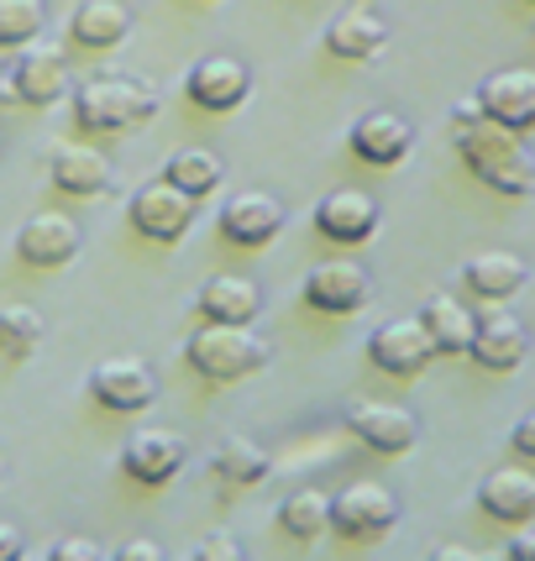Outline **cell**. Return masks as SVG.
<instances>
[{
	"mask_svg": "<svg viewBox=\"0 0 535 561\" xmlns=\"http://www.w3.org/2000/svg\"><path fill=\"white\" fill-rule=\"evenodd\" d=\"M452 137H457L463 163L483 179L488 190H499V195H510V199L535 195V158L525 152L520 131L488 122L478 100H463V105L452 111Z\"/></svg>",
	"mask_w": 535,
	"mask_h": 561,
	"instance_id": "cell-1",
	"label": "cell"
},
{
	"mask_svg": "<svg viewBox=\"0 0 535 561\" xmlns=\"http://www.w3.org/2000/svg\"><path fill=\"white\" fill-rule=\"evenodd\" d=\"M158 116V90L137 73H95L73 90V126L84 137H126Z\"/></svg>",
	"mask_w": 535,
	"mask_h": 561,
	"instance_id": "cell-2",
	"label": "cell"
},
{
	"mask_svg": "<svg viewBox=\"0 0 535 561\" xmlns=\"http://www.w3.org/2000/svg\"><path fill=\"white\" fill-rule=\"evenodd\" d=\"M184 357H190V367H195L205 383H242L252 373H263L268 357H273V346H268V336H258L252 325L205 320L195 336H190Z\"/></svg>",
	"mask_w": 535,
	"mask_h": 561,
	"instance_id": "cell-3",
	"label": "cell"
},
{
	"mask_svg": "<svg viewBox=\"0 0 535 561\" xmlns=\"http://www.w3.org/2000/svg\"><path fill=\"white\" fill-rule=\"evenodd\" d=\"M195 205L200 199L190 195V190H179L173 179H152V184H143V190L132 195L126 216H132V226L143 231L147 242L173 247V242H184V231L195 226Z\"/></svg>",
	"mask_w": 535,
	"mask_h": 561,
	"instance_id": "cell-4",
	"label": "cell"
},
{
	"mask_svg": "<svg viewBox=\"0 0 535 561\" xmlns=\"http://www.w3.org/2000/svg\"><path fill=\"white\" fill-rule=\"evenodd\" d=\"M399 525V499H394L384 483H346V489L331 499V530L341 540H384Z\"/></svg>",
	"mask_w": 535,
	"mask_h": 561,
	"instance_id": "cell-5",
	"label": "cell"
},
{
	"mask_svg": "<svg viewBox=\"0 0 535 561\" xmlns=\"http://www.w3.org/2000/svg\"><path fill=\"white\" fill-rule=\"evenodd\" d=\"M367 357L378 373H389V378H420L431 357H441L436 342H431V331H425V320L410 316V320H384L373 336H367Z\"/></svg>",
	"mask_w": 535,
	"mask_h": 561,
	"instance_id": "cell-6",
	"label": "cell"
},
{
	"mask_svg": "<svg viewBox=\"0 0 535 561\" xmlns=\"http://www.w3.org/2000/svg\"><path fill=\"white\" fill-rule=\"evenodd\" d=\"M341 425L363 440L367 451H378V457H405L414 440H420V425H414L410 410L384 404V399H352L341 410Z\"/></svg>",
	"mask_w": 535,
	"mask_h": 561,
	"instance_id": "cell-7",
	"label": "cell"
},
{
	"mask_svg": "<svg viewBox=\"0 0 535 561\" xmlns=\"http://www.w3.org/2000/svg\"><path fill=\"white\" fill-rule=\"evenodd\" d=\"M90 399L111 415H143L158 399V378H152V367L143 357H105L90 373Z\"/></svg>",
	"mask_w": 535,
	"mask_h": 561,
	"instance_id": "cell-8",
	"label": "cell"
},
{
	"mask_svg": "<svg viewBox=\"0 0 535 561\" xmlns=\"http://www.w3.org/2000/svg\"><path fill=\"white\" fill-rule=\"evenodd\" d=\"M305 305L320 310V316H357L367 305V294H373V278H367L363 263H352V257H331V263H320V268L305 273Z\"/></svg>",
	"mask_w": 535,
	"mask_h": 561,
	"instance_id": "cell-9",
	"label": "cell"
},
{
	"mask_svg": "<svg viewBox=\"0 0 535 561\" xmlns=\"http://www.w3.org/2000/svg\"><path fill=\"white\" fill-rule=\"evenodd\" d=\"M184 462H190V440L179 436V431H163V425L137 431V436L122 446V472L126 478H137L143 489H163V483H173Z\"/></svg>",
	"mask_w": 535,
	"mask_h": 561,
	"instance_id": "cell-10",
	"label": "cell"
},
{
	"mask_svg": "<svg viewBox=\"0 0 535 561\" xmlns=\"http://www.w3.org/2000/svg\"><path fill=\"white\" fill-rule=\"evenodd\" d=\"M184 95L195 100L205 116H226L252 95V69L242 58H200L195 69L184 73Z\"/></svg>",
	"mask_w": 535,
	"mask_h": 561,
	"instance_id": "cell-11",
	"label": "cell"
},
{
	"mask_svg": "<svg viewBox=\"0 0 535 561\" xmlns=\"http://www.w3.org/2000/svg\"><path fill=\"white\" fill-rule=\"evenodd\" d=\"M216 226L231 247L258 252V247H268L278 231H284V205H278L273 195H263V190H242V195H231L226 205H220Z\"/></svg>",
	"mask_w": 535,
	"mask_h": 561,
	"instance_id": "cell-12",
	"label": "cell"
},
{
	"mask_svg": "<svg viewBox=\"0 0 535 561\" xmlns=\"http://www.w3.org/2000/svg\"><path fill=\"white\" fill-rule=\"evenodd\" d=\"M316 231L337 247H363L378 237V205L363 190H331L316 205Z\"/></svg>",
	"mask_w": 535,
	"mask_h": 561,
	"instance_id": "cell-13",
	"label": "cell"
},
{
	"mask_svg": "<svg viewBox=\"0 0 535 561\" xmlns=\"http://www.w3.org/2000/svg\"><path fill=\"white\" fill-rule=\"evenodd\" d=\"M478 105H483L488 122L510 126V131H531L535 126V73L531 69H499L488 73L483 84H478Z\"/></svg>",
	"mask_w": 535,
	"mask_h": 561,
	"instance_id": "cell-14",
	"label": "cell"
},
{
	"mask_svg": "<svg viewBox=\"0 0 535 561\" xmlns=\"http://www.w3.org/2000/svg\"><path fill=\"white\" fill-rule=\"evenodd\" d=\"M16 257L26 268H64V263L79 257V226L69 216H58V210H37L16 231Z\"/></svg>",
	"mask_w": 535,
	"mask_h": 561,
	"instance_id": "cell-15",
	"label": "cell"
},
{
	"mask_svg": "<svg viewBox=\"0 0 535 561\" xmlns=\"http://www.w3.org/2000/svg\"><path fill=\"white\" fill-rule=\"evenodd\" d=\"M352 152L373 163V169H394V163H405L414 147V126L399 116V111H367L352 122Z\"/></svg>",
	"mask_w": 535,
	"mask_h": 561,
	"instance_id": "cell-16",
	"label": "cell"
},
{
	"mask_svg": "<svg viewBox=\"0 0 535 561\" xmlns=\"http://www.w3.org/2000/svg\"><path fill=\"white\" fill-rule=\"evenodd\" d=\"M48 179L58 184V190H64V195H73V199H100L105 190H111L116 169H111V158H105L100 147H90V142H64V147H53Z\"/></svg>",
	"mask_w": 535,
	"mask_h": 561,
	"instance_id": "cell-17",
	"label": "cell"
},
{
	"mask_svg": "<svg viewBox=\"0 0 535 561\" xmlns=\"http://www.w3.org/2000/svg\"><path fill=\"white\" fill-rule=\"evenodd\" d=\"M478 510L499 525H531L535 519V472L531 467H493L483 483H478Z\"/></svg>",
	"mask_w": 535,
	"mask_h": 561,
	"instance_id": "cell-18",
	"label": "cell"
},
{
	"mask_svg": "<svg viewBox=\"0 0 535 561\" xmlns=\"http://www.w3.org/2000/svg\"><path fill=\"white\" fill-rule=\"evenodd\" d=\"M525 352H531V336H525V325L510 310H483L478 316V336H473L467 357L483 367V373H514V367L525 363Z\"/></svg>",
	"mask_w": 535,
	"mask_h": 561,
	"instance_id": "cell-19",
	"label": "cell"
},
{
	"mask_svg": "<svg viewBox=\"0 0 535 561\" xmlns=\"http://www.w3.org/2000/svg\"><path fill=\"white\" fill-rule=\"evenodd\" d=\"M11 95L22 105H53V100L69 95V64L58 48H26L16 64H11Z\"/></svg>",
	"mask_w": 535,
	"mask_h": 561,
	"instance_id": "cell-20",
	"label": "cell"
},
{
	"mask_svg": "<svg viewBox=\"0 0 535 561\" xmlns=\"http://www.w3.org/2000/svg\"><path fill=\"white\" fill-rule=\"evenodd\" d=\"M132 32V11L122 0H79L69 16V43L73 48H90V53H111L126 43Z\"/></svg>",
	"mask_w": 535,
	"mask_h": 561,
	"instance_id": "cell-21",
	"label": "cell"
},
{
	"mask_svg": "<svg viewBox=\"0 0 535 561\" xmlns=\"http://www.w3.org/2000/svg\"><path fill=\"white\" fill-rule=\"evenodd\" d=\"M525 278H531L525 257H514V252H499V247H488V252H473V257L463 263L467 294H478V299H488V305H504L510 294L525 289Z\"/></svg>",
	"mask_w": 535,
	"mask_h": 561,
	"instance_id": "cell-22",
	"label": "cell"
},
{
	"mask_svg": "<svg viewBox=\"0 0 535 561\" xmlns=\"http://www.w3.org/2000/svg\"><path fill=\"white\" fill-rule=\"evenodd\" d=\"M258 305H263V294H258V284L247 273H216V278H205V289L195 299L200 316L220 320V325H252Z\"/></svg>",
	"mask_w": 535,
	"mask_h": 561,
	"instance_id": "cell-23",
	"label": "cell"
},
{
	"mask_svg": "<svg viewBox=\"0 0 535 561\" xmlns=\"http://www.w3.org/2000/svg\"><path fill=\"white\" fill-rule=\"evenodd\" d=\"M420 320L431 331L441 357H467L473 352V336H478V310H467L457 294H431L420 305Z\"/></svg>",
	"mask_w": 535,
	"mask_h": 561,
	"instance_id": "cell-24",
	"label": "cell"
},
{
	"mask_svg": "<svg viewBox=\"0 0 535 561\" xmlns=\"http://www.w3.org/2000/svg\"><path fill=\"white\" fill-rule=\"evenodd\" d=\"M384 43H389V22L373 16V11H341L337 22L326 26V53H331V58H346V64L378 58Z\"/></svg>",
	"mask_w": 535,
	"mask_h": 561,
	"instance_id": "cell-25",
	"label": "cell"
},
{
	"mask_svg": "<svg viewBox=\"0 0 535 561\" xmlns=\"http://www.w3.org/2000/svg\"><path fill=\"white\" fill-rule=\"evenodd\" d=\"M268 467H273V457L247 436H226L210 457V472L226 489H258V483H268Z\"/></svg>",
	"mask_w": 535,
	"mask_h": 561,
	"instance_id": "cell-26",
	"label": "cell"
},
{
	"mask_svg": "<svg viewBox=\"0 0 535 561\" xmlns=\"http://www.w3.org/2000/svg\"><path fill=\"white\" fill-rule=\"evenodd\" d=\"M220 158L210 152V147H179L169 163H163V179H173L179 190H190L195 199H205V195H216L220 190Z\"/></svg>",
	"mask_w": 535,
	"mask_h": 561,
	"instance_id": "cell-27",
	"label": "cell"
},
{
	"mask_svg": "<svg viewBox=\"0 0 535 561\" xmlns=\"http://www.w3.org/2000/svg\"><path fill=\"white\" fill-rule=\"evenodd\" d=\"M278 525H284V536L294 540H316L331 530V499L320 489H294L284 504H278Z\"/></svg>",
	"mask_w": 535,
	"mask_h": 561,
	"instance_id": "cell-28",
	"label": "cell"
},
{
	"mask_svg": "<svg viewBox=\"0 0 535 561\" xmlns=\"http://www.w3.org/2000/svg\"><path fill=\"white\" fill-rule=\"evenodd\" d=\"M43 316L32 310V305H5L0 310V357L5 363H26L32 352H37V342H43Z\"/></svg>",
	"mask_w": 535,
	"mask_h": 561,
	"instance_id": "cell-29",
	"label": "cell"
},
{
	"mask_svg": "<svg viewBox=\"0 0 535 561\" xmlns=\"http://www.w3.org/2000/svg\"><path fill=\"white\" fill-rule=\"evenodd\" d=\"M43 22V0H0V48H26Z\"/></svg>",
	"mask_w": 535,
	"mask_h": 561,
	"instance_id": "cell-30",
	"label": "cell"
},
{
	"mask_svg": "<svg viewBox=\"0 0 535 561\" xmlns=\"http://www.w3.org/2000/svg\"><path fill=\"white\" fill-rule=\"evenodd\" d=\"M216 557L220 561H237V557H242V546H237L231 536H205L195 551H190V561H216Z\"/></svg>",
	"mask_w": 535,
	"mask_h": 561,
	"instance_id": "cell-31",
	"label": "cell"
},
{
	"mask_svg": "<svg viewBox=\"0 0 535 561\" xmlns=\"http://www.w3.org/2000/svg\"><path fill=\"white\" fill-rule=\"evenodd\" d=\"M48 557H53V561H69V557L100 561V557H105V551H100L95 540H79V536H69V540H53V546H48Z\"/></svg>",
	"mask_w": 535,
	"mask_h": 561,
	"instance_id": "cell-32",
	"label": "cell"
},
{
	"mask_svg": "<svg viewBox=\"0 0 535 561\" xmlns=\"http://www.w3.org/2000/svg\"><path fill=\"white\" fill-rule=\"evenodd\" d=\"M510 446L520 451V457H525V462H535V410H531V415H520V420H514Z\"/></svg>",
	"mask_w": 535,
	"mask_h": 561,
	"instance_id": "cell-33",
	"label": "cell"
},
{
	"mask_svg": "<svg viewBox=\"0 0 535 561\" xmlns=\"http://www.w3.org/2000/svg\"><path fill=\"white\" fill-rule=\"evenodd\" d=\"M504 557H514V561H535V530H525V525H520V536H514L510 546H504Z\"/></svg>",
	"mask_w": 535,
	"mask_h": 561,
	"instance_id": "cell-34",
	"label": "cell"
},
{
	"mask_svg": "<svg viewBox=\"0 0 535 561\" xmlns=\"http://www.w3.org/2000/svg\"><path fill=\"white\" fill-rule=\"evenodd\" d=\"M122 557H126V561H158L163 551H158L152 540H126V546H122Z\"/></svg>",
	"mask_w": 535,
	"mask_h": 561,
	"instance_id": "cell-35",
	"label": "cell"
},
{
	"mask_svg": "<svg viewBox=\"0 0 535 561\" xmlns=\"http://www.w3.org/2000/svg\"><path fill=\"white\" fill-rule=\"evenodd\" d=\"M11 557H22V536L11 525H0V561H11Z\"/></svg>",
	"mask_w": 535,
	"mask_h": 561,
	"instance_id": "cell-36",
	"label": "cell"
},
{
	"mask_svg": "<svg viewBox=\"0 0 535 561\" xmlns=\"http://www.w3.org/2000/svg\"><path fill=\"white\" fill-rule=\"evenodd\" d=\"M431 557L436 561H473V551H467V546H431Z\"/></svg>",
	"mask_w": 535,
	"mask_h": 561,
	"instance_id": "cell-37",
	"label": "cell"
},
{
	"mask_svg": "<svg viewBox=\"0 0 535 561\" xmlns=\"http://www.w3.org/2000/svg\"><path fill=\"white\" fill-rule=\"evenodd\" d=\"M0 90H11V64L0 58Z\"/></svg>",
	"mask_w": 535,
	"mask_h": 561,
	"instance_id": "cell-38",
	"label": "cell"
},
{
	"mask_svg": "<svg viewBox=\"0 0 535 561\" xmlns=\"http://www.w3.org/2000/svg\"><path fill=\"white\" fill-rule=\"evenodd\" d=\"M0 478H5V462H0Z\"/></svg>",
	"mask_w": 535,
	"mask_h": 561,
	"instance_id": "cell-39",
	"label": "cell"
}]
</instances>
